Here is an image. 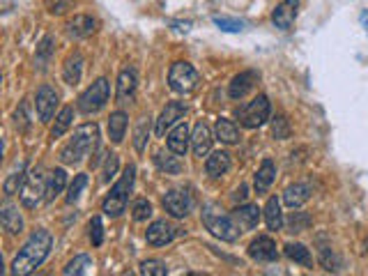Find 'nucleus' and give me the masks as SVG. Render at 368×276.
Returning <instances> with one entry per match:
<instances>
[{"label":"nucleus","instance_id":"f257e3e1","mask_svg":"<svg viewBox=\"0 0 368 276\" xmlns=\"http://www.w3.org/2000/svg\"><path fill=\"white\" fill-rule=\"evenodd\" d=\"M51 247H53V237H51L49 230H35V233L28 237V242L21 247V251L16 253V258L12 260L10 272L16 276H25L35 272V269L42 267L44 260L49 258Z\"/></svg>","mask_w":368,"mask_h":276},{"label":"nucleus","instance_id":"f03ea898","mask_svg":"<svg viewBox=\"0 0 368 276\" xmlns=\"http://www.w3.org/2000/svg\"><path fill=\"white\" fill-rule=\"evenodd\" d=\"M97 138H99V127L94 122L76 127L72 138H69L65 148L60 150V161L67 166H74L79 164V161H83V156L90 154V150L97 146Z\"/></svg>","mask_w":368,"mask_h":276},{"label":"nucleus","instance_id":"7ed1b4c3","mask_svg":"<svg viewBox=\"0 0 368 276\" xmlns=\"http://www.w3.org/2000/svg\"><path fill=\"white\" fill-rule=\"evenodd\" d=\"M202 223L214 237L221 242H237L239 240V225L235 217L226 215L217 203H207L202 207Z\"/></svg>","mask_w":368,"mask_h":276},{"label":"nucleus","instance_id":"20e7f679","mask_svg":"<svg viewBox=\"0 0 368 276\" xmlns=\"http://www.w3.org/2000/svg\"><path fill=\"white\" fill-rule=\"evenodd\" d=\"M134 180H136V166H127L124 175L111 187V193L104 198V203H101V212H104L106 217L116 219L127 210L129 193L134 189Z\"/></svg>","mask_w":368,"mask_h":276},{"label":"nucleus","instance_id":"39448f33","mask_svg":"<svg viewBox=\"0 0 368 276\" xmlns=\"http://www.w3.org/2000/svg\"><path fill=\"white\" fill-rule=\"evenodd\" d=\"M270 113H272L270 99L265 97V95H258V97H253L251 102L237 106V111H235V118H237L242 127L258 129V127H263V124L270 120Z\"/></svg>","mask_w":368,"mask_h":276},{"label":"nucleus","instance_id":"423d86ee","mask_svg":"<svg viewBox=\"0 0 368 276\" xmlns=\"http://www.w3.org/2000/svg\"><path fill=\"white\" fill-rule=\"evenodd\" d=\"M200 83V74L196 72L194 65H189V62H173L168 69V85L170 90L177 92V95H189V92H194L196 87Z\"/></svg>","mask_w":368,"mask_h":276},{"label":"nucleus","instance_id":"0eeeda50","mask_svg":"<svg viewBox=\"0 0 368 276\" xmlns=\"http://www.w3.org/2000/svg\"><path fill=\"white\" fill-rule=\"evenodd\" d=\"M109 97H111V83L106 79H97L83 92V95L79 97L76 106H79L81 113H86V115H92V113H99L101 109H104L106 102H109Z\"/></svg>","mask_w":368,"mask_h":276},{"label":"nucleus","instance_id":"6e6552de","mask_svg":"<svg viewBox=\"0 0 368 276\" xmlns=\"http://www.w3.org/2000/svg\"><path fill=\"white\" fill-rule=\"evenodd\" d=\"M47 184H49V180L44 178L42 166H35L33 171L28 173V180H25V184H23V189H21V203H23V207H28V210H35V207L40 205V200L47 198Z\"/></svg>","mask_w":368,"mask_h":276},{"label":"nucleus","instance_id":"1a4fd4ad","mask_svg":"<svg viewBox=\"0 0 368 276\" xmlns=\"http://www.w3.org/2000/svg\"><path fill=\"white\" fill-rule=\"evenodd\" d=\"M161 205H163V210H166L170 217L184 219L189 212H192V196H189L187 191H182V189H168L166 193H163Z\"/></svg>","mask_w":368,"mask_h":276},{"label":"nucleus","instance_id":"9d476101","mask_svg":"<svg viewBox=\"0 0 368 276\" xmlns=\"http://www.w3.org/2000/svg\"><path fill=\"white\" fill-rule=\"evenodd\" d=\"M55 106H58V92H55L53 85L44 83L40 90H37L35 97V111H37V120L49 122L55 113Z\"/></svg>","mask_w":368,"mask_h":276},{"label":"nucleus","instance_id":"9b49d317","mask_svg":"<svg viewBox=\"0 0 368 276\" xmlns=\"http://www.w3.org/2000/svg\"><path fill=\"white\" fill-rule=\"evenodd\" d=\"M136 87H138V77H136V69L134 67H127L120 72L118 77V85H116V99L120 106L129 104L136 95Z\"/></svg>","mask_w":368,"mask_h":276},{"label":"nucleus","instance_id":"f8f14e48","mask_svg":"<svg viewBox=\"0 0 368 276\" xmlns=\"http://www.w3.org/2000/svg\"><path fill=\"white\" fill-rule=\"evenodd\" d=\"M184 115H187V104L184 102H168L166 109L161 111L159 120H157V127H155L157 136H163L166 134V129H170L173 124L180 122Z\"/></svg>","mask_w":368,"mask_h":276},{"label":"nucleus","instance_id":"ddd939ff","mask_svg":"<svg viewBox=\"0 0 368 276\" xmlns=\"http://www.w3.org/2000/svg\"><path fill=\"white\" fill-rule=\"evenodd\" d=\"M177 235V228L173 223H168L166 219H161V221H155L148 228V233H145V240H148V244H152V247H166V244H170L175 240Z\"/></svg>","mask_w":368,"mask_h":276},{"label":"nucleus","instance_id":"4468645a","mask_svg":"<svg viewBox=\"0 0 368 276\" xmlns=\"http://www.w3.org/2000/svg\"><path fill=\"white\" fill-rule=\"evenodd\" d=\"M249 256L256 262H274L278 258V251H276V244L272 237L260 235L249 244Z\"/></svg>","mask_w":368,"mask_h":276},{"label":"nucleus","instance_id":"2eb2a0df","mask_svg":"<svg viewBox=\"0 0 368 276\" xmlns=\"http://www.w3.org/2000/svg\"><path fill=\"white\" fill-rule=\"evenodd\" d=\"M297 12H300V0H281V3L276 5L274 14H272V21H274L276 28L290 30L295 26Z\"/></svg>","mask_w":368,"mask_h":276},{"label":"nucleus","instance_id":"dca6fc26","mask_svg":"<svg viewBox=\"0 0 368 276\" xmlns=\"http://www.w3.org/2000/svg\"><path fill=\"white\" fill-rule=\"evenodd\" d=\"M258 72H253V69H246V72H239L237 77L231 81V87H228V95L231 99H242L246 97V92L253 90V85L258 83Z\"/></svg>","mask_w":368,"mask_h":276},{"label":"nucleus","instance_id":"f3484780","mask_svg":"<svg viewBox=\"0 0 368 276\" xmlns=\"http://www.w3.org/2000/svg\"><path fill=\"white\" fill-rule=\"evenodd\" d=\"M94 30H97V21L88 14H76L72 21L67 23V35L72 37V40H86Z\"/></svg>","mask_w":368,"mask_h":276},{"label":"nucleus","instance_id":"a211bd4d","mask_svg":"<svg viewBox=\"0 0 368 276\" xmlns=\"http://www.w3.org/2000/svg\"><path fill=\"white\" fill-rule=\"evenodd\" d=\"M233 217H235V221H237L239 228H244V230H253V228H256V225H258L260 217H263V210H260L258 205L246 203V205L235 207Z\"/></svg>","mask_w":368,"mask_h":276},{"label":"nucleus","instance_id":"6ab92c4d","mask_svg":"<svg viewBox=\"0 0 368 276\" xmlns=\"http://www.w3.org/2000/svg\"><path fill=\"white\" fill-rule=\"evenodd\" d=\"M189 143H192V134H189L187 122H180L177 127L168 134V150L177 156H184L189 150Z\"/></svg>","mask_w":368,"mask_h":276},{"label":"nucleus","instance_id":"aec40b11","mask_svg":"<svg viewBox=\"0 0 368 276\" xmlns=\"http://www.w3.org/2000/svg\"><path fill=\"white\" fill-rule=\"evenodd\" d=\"M214 134L221 143L226 146H237L242 141V134H239V127L235 120H228V118H219L217 124H214Z\"/></svg>","mask_w":368,"mask_h":276},{"label":"nucleus","instance_id":"412c9836","mask_svg":"<svg viewBox=\"0 0 368 276\" xmlns=\"http://www.w3.org/2000/svg\"><path fill=\"white\" fill-rule=\"evenodd\" d=\"M192 148L196 156H205L212 150V131L205 122H196L192 134Z\"/></svg>","mask_w":368,"mask_h":276},{"label":"nucleus","instance_id":"4be33fe9","mask_svg":"<svg viewBox=\"0 0 368 276\" xmlns=\"http://www.w3.org/2000/svg\"><path fill=\"white\" fill-rule=\"evenodd\" d=\"M0 225L8 235H18L23 233V219L18 215V207L14 205H5L3 212H0Z\"/></svg>","mask_w":368,"mask_h":276},{"label":"nucleus","instance_id":"5701e85b","mask_svg":"<svg viewBox=\"0 0 368 276\" xmlns=\"http://www.w3.org/2000/svg\"><path fill=\"white\" fill-rule=\"evenodd\" d=\"M311 198V187L304 184V182H297V184H290L288 189L283 191V203L290 207V210H300V207Z\"/></svg>","mask_w":368,"mask_h":276},{"label":"nucleus","instance_id":"b1692460","mask_svg":"<svg viewBox=\"0 0 368 276\" xmlns=\"http://www.w3.org/2000/svg\"><path fill=\"white\" fill-rule=\"evenodd\" d=\"M81 77H83V55L79 51H74L65 60V67H62V79H65L67 85H79Z\"/></svg>","mask_w":368,"mask_h":276},{"label":"nucleus","instance_id":"393cba45","mask_svg":"<svg viewBox=\"0 0 368 276\" xmlns=\"http://www.w3.org/2000/svg\"><path fill=\"white\" fill-rule=\"evenodd\" d=\"M276 180V166L272 159H263V164H260L258 173H256V182H253V187H256V193H267V189L272 187V182Z\"/></svg>","mask_w":368,"mask_h":276},{"label":"nucleus","instance_id":"a878e982","mask_svg":"<svg viewBox=\"0 0 368 276\" xmlns=\"http://www.w3.org/2000/svg\"><path fill=\"white\" fill-rule=\"evenodd\" d=\"M205 171L209 178H221V175H226L231 171V154L221 152V150L219 152H212L205 161Z\"/></svg>","mask_w":368,"mask_h":276},{"label":"nucleus","instance_id":"bb28decb","mask_svg":"<svg viewBox=\"0 0 368 276\" xmlns=\"http://www.w3.org/2000/svg\"><path fill=\"white\" fill-rule=\"evenodd\" d=\"M263 217H265L267 228L274 230V233L283 228V212H281V203H278L276 196H272L267 200V205H265V210H263Z\"/></svg>","mask_w":368,"mask_h":276},{"label":"nucleus","instance_id":"cd10ccee","mask_svg":"<svg viewBox=\"0 0 368 276\" xmlns=\"http://www.w3.org/2000/svg\"><path fill=\"white\" fill-rule=\"evenodd\" d=\"M127 124H129V115L124 111L111 113L109 118V138L113 143H122V138L127 134Z\"/></svg>","mask_w":368,"mask_h":276},{"label":"nucleus","instance_id":"c85d7f7f","mask_svg":"<svg viewBox=\"0 0 368 276\" xmlns=\"http://www.w3.org/2000/svg\"><path fill=\"white\" fill-rule=\"evenodd\" d=\"M65 184H67V173L62 171V168H55V171L49 175L47 198L44 200H47V203H53V200L62 193V189H65Z\"/></svg>","mask_w":368,"mask_h":276},{"label":"nucleus","instance_id":"c756f323","mask_svg":"<svg viewBox=\"0 0 368 276\" xmlns=\"http://www.w3.org/2000/svg\"><path fill=\"white\" fill-rule=\"evenodd\" d=\"M285 256H288V258L293 260V262H297V265L313 267V256H311V251L304 247V244H300V242L285 244Z\"/></svg>","mask_w":368,"mask_h":276},{"label":"nucleus","instance_id":"7c9ffc66","mask_svg":"<svg viewBox=\"0 0 368 276\" xmlns=\"http://www.w3.org/2000/svg\"><path fill=\"white\" fill-rule=\"evenodd\" d=\"M25 180H28V173H25V164H18L16 171L12 173L10 178L5 180V184H3L5 196H14V193H21Z\"/></svg>","mask_w":368,"mask_h":276},{"label":"nucleus","instance_id":"2f4dec72","mask_svg":"<svg viewBox=\"0 0 368 276\" xmlns=\"http://www.w3.org/2000/svg\"><path fill=\"white\" fill-rule=\"evenodd\" d=\"M155 164L157 168H159L161 173H166V175H180L182 173V161H180V156H173V152L170 154H163V152H157L155 154Z\"/></svg>","mask_w":368,"mask_h":276},{"label":"nucleus","instance_id":"473e14b6","mask_svg":"<svg viewBox=\"0 0 368 276\" xmlns=\"http://www.w3.org/2000/svg\"><path fill=\"white\" fill-rule=\"evenodd\" d=\"M72 120H74V109L72 106H65V109L58 113V118H55V124H53V129H51V138L65 136L67 129L72 127Z\"/></svg>","mask_w":368,"mask_h":276},{"label":"nucleus","instance_id":"72a5a7b5","mask_svg":"<svg viewBox=\"0 0 368 276\" xmlns=\"http://www.w3.org/2000/svg\"><path fill=\"white\" fill-rule=\"evenodd\" d=\"M67 276L69 274H90L92 272V258L90 256H76L74 260H69V265L62 269Z\"/></svg>","mask_w":368,"mask_h":276},{"label":"nucleus","instance_id":"f704fd0d","mask_svg":"<svg viewBox=\"0 0 368 276\" xmlns=\"http://www.w3.org/2000/svg\"><path fill=\"white\" fill-rule=\"evenodd\" d=\"M320 265L327 269V272H339L341 269V260L336 256V251L332 247H320Z\"/></svg>","mask_w":368,"mask_h":276},{"label":"nucleus","instance_id":"c9c22d12","mask_svg":"<svg viewBox=\"0 0 368 276\" xmlns=\"http://www.w3.org/2000/svg\"><path fill=\"white\" fill-rule=\"evenodd\" d=\"M86 187H88V175H83V173L76 175L74 182H72V184H69V189H67V196H65L67 203H69V205H74L76 200L81 198V193H83Z\"/></svg>","mask_w":368,"mask_h":276},{"label":"nucleus","instance_id":"e433bc0d","mask_svg":"<svg viewBox=\"0 0 368 276\" xmlns=\"http://www.w3.org/2000/svg\"><path fill=\"white\" fill-rule=\"evenodd\" d=\"M214 26L221 28L224 33H242L244 21H239V18H231V16H214Z\"/></svg>","mask_w":368,"mask_h":276},{"label":"nucleus","instance_id":"4c0bfd02","mask_svg":"<svg viewBox=\"0 0 368 276\" xmlns=\"http://www.w3.org/2000/svg\"><path fill=\"white\" fill-rule=\"evenodd\" d=\"M148 136H150V118H143L136 127V134H134V148L138 152L145 150V143H148Z\"/></svg>","mask_w":368,"mask_h":276},{"label":"nucleus","instance_id":"58836bf2","mask_svg":"<svg viewBox=\"0 0 368 276\" xmlns=\"http://www.w3.org/2000/svg\"><path fill=\"white\" fill-rule=\"evenodd\" d=\"M141 274H145V276H166L168 267H166V262H161V260H143L141 262Z\"/></svg>","mask_w":368,"mask_h":276},{"label":"nucleus","instance_id":"ea45409f","mask_svg":"<svg viewBox=\"0 0 368 276\" xmlns=\"http://www.w3.org/2000/svg\"><path fill=\"white\" fill-rule=\"evenodd\" d=\"M131 217H134V221H148V219L152 217V205L150 200H136L134 205H131Z\"/></svg>","mask_w":368,"mask_h":276},{"label":"nucleus","instance_id":"a19ab883","mask_svg":"<svg viewBox=\"0 0 368 276\" xmlns=\"http://www.w3.org/2000/svg\"><path fill=\"white\" fill-rule=\"evenodd\" d=\"M51 53H53V37H44L42 44L37 46V65H40V69L47 67Z\"/></svg>","mask_w":368,"mask_h":276},{"label":"nucleus","instance_id":"79ce46f5","mask_svg":"<svg viewBox=\"0 0 368 276\" xmlns=\"http://www.w3.org/2000/svg\"><path fill=\"white\" fill-rule=\"evenodd\" d=\"M88 228H90L92 247H101V244H104V223H101V217H92V221Z\"/></svg>","mask_w":368,"mask_h":276},{"label":"nucleus","instance_id":"37998d69","mask_svg":"<svg viewBox=\"0 0 368 276\" xmlns=\"http://www.w3.org/2000/svg\"><path fill=\"white\" fill-rule=\"evenodd\" d=\"M308 225H311V217L304 215V212H293V217L288 219V228L293 230V233H302Z\"/></svg>","mask_w":368,"mask_h":276},{"label":"nucleus","instance_id":"c03bdc74","mask_svg":"<svg viewBox=\"0 0 368 276\" xmlns=\"http://www.w3.org/2000/svg\"><path fill=\"white\" fill-rule=\"evenodd\" d=\"M272 134H274V138H278V141L290 138V124H288V120H285L283 115L274 118V122H272Z\"/></svg>","mask_w":368,"mask_h":276},{"label":"nucleus","instance_id":"a18cd8bd","mask_svg":"<svg viewBox=\"0 0 368 276\" xmlns=\"http://www.w3.org/2000/svg\"><path fill=\"white\" fill-rule=\"evenodd\" d=\"M118 166H120V159L116 152L106 154V161H104V175H101V180L104 182H111L113 178H116L118 173Z\"/></svg>","mask_w":368,"mask_h":276},{"label":"nucleus","instance_id":"49530a36","mask_svg":"<svg viewBox=\"0 0 368 276\" xmlns=\"http://www.w3.org/2000/svg\"><path fill=\"white\" fill-rule=\"evenodd\" d=\"M14 120H16V129L18 131H28L30 129V118H28V104H21L16 109V115H14Z\"/></svg>","mask_w":368,"mask_h":276},{"label":"nucleus","instance_id":"de8ad7c7","mask_svg":"<svg viewBox=\"0 0 368 276\" xmlns=\"http://www.w3.org/2000/svg\"><path fill=\"white\" fill-rule=\"evenodd\" d=\"M74 0H47V8L51 14H65V12L72 8Z\"/></svg>","mask_w":368,"mask_h":276},{"label":"nucleus","instance_id":"09e8293b","mask_svg":"<svg viewBox=\"0 0 368 276\" xmlns=\"http://www.w3.org/2000/svg\"><path fill=\"white\" fill-rule=\"evenodd\" d=\"M249 189H246V184H239V189L233 193V200L235 203H239V200H246V196H249V193H246Z\"/></svg>","mask_w":368,"mask_h":276},{"label":"nucleus","instance_id":"8fccbe9b","mask_svg":"<svg viewBox=\"0 0 368 276\" xmlns=\"http://www.w3.org/2000/svg\"><path fill=\"white\" fill-rule=\"evenodd\" d=\"M361 26H364L366 33H368V10L364 12V14H361Z\"/></svg>","mask_w":368,"mask_h":276},{"label":"nucleus","instance_id":"3c124183","mask_svg":"<svg viewBox=\"0 0 368 276\" xmlns=\"http://www.w3.org/2000/svg\"><path fill=\"white\" fill-rule=\"evenodd\" d=\"M366 253H368V240H366Z\"/></svg>","mask_w":368,"mask_h":276}]
</instances>
